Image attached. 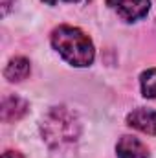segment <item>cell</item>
Returning a JSON list of instances; mask_svg holds the SVG:
<instances>
[{
	"instance_id": "9c48e42d",
	"label": "cell",
	"mask_w": 156,
	"mask_h": 158,
	"mask_svg": "<svg viewBox=\"0 0 156 158\" xmlns=\"http://www.w3.org/2000/svg\"><path fill=\"white\" fill-rule=\"evenodd\" d=\"M15 4V0H2L0 2V6H2V15H7V11H9V7Z\"/></svg>"
},
{
	"instance_id": "277c9868",
	"label": "cell",
	"mask_w": 156,
	"mask_h": 158,
	"mask_svg": "<svg viewBox=\"0 0 156 158\" xmlns=\"http://www.w3.org/2000/svg\"><path fill=\"white\" fill-rule=\"evenodd\" d=\"M127 125L140 131V132H145V134H151L156 136V110L153 109H134L129 116H127Z\"/></svg>"
},
{
	"instance_id": "ba28073f",
	"label": "cell",
	"mask_w": 156,
	"mask_h": 158,
	"mask_svg": "<svg viewBox=\"0 0 156 158\" xmlns=\"http://www.w3.org/2000/svg\"><path fill=\"white\" fill-rule=\"evenodd\" d=\"M142 94L149 99H156V68H149L140 76Z\"/></svg>"
},
{
	"instance_id": "30bf717a",
	"label": "cell",
	"mask_w": 156,
	"mask_h": 158,
	"mask_svg": "<svg viewBox=\"0 0 156 158\" xmlns=\"http://www.w3.org/2000/svg\"><path fill=\"white\" fill-rule=\"evenodd\" d=\"M2 158H24L20 153H17V151H6L4 155H2Z\"/></svg>"
},
{
	"instance_id": "8992f818",
	"label": "cell",
	"mask_w": 156,
	"mask_h": 158,
	"mask_svg": "<svg viewBox=\"0 0 156 158\" xmlns=\"http://www.w3.org/2000/svg\"><path fill=\"white\" fill-rule=\"evenodd\" d=\"M117 158H147L149 149L145 147L143 142H140L134 136H121L116 145Z\"/></svg>"
},
{
	"instance_id": "6da1fadb",
	"label": "cell",
	"mask_w": 156,
	"mask_h": 158,
	"mask_svg": "<svg viewBox=\"0 0 156 158\" xmlns=\"http://www.w3.org/2000/svg\"><path fill=\"white\" fill-rule=\"evenodd\" d=\"M53 50L72 66H90L96 57V50L90 37L74 26H59L51 31Z\"/></svg>"
},
{
	"instance_id": "7a4b0ae2",
	"label": "cell",
	"mask_w": 156,
	"mask_h": 158,
	"mask_svg": "<svg viewBox=\"0 0 156 158\" xmlns=\"http://www.w3.org/2000/svg\"><path fill=\"white\" fill-rule=\"evenodd\" d=\"M81 131L77 116L66 107L51 109L40 123V132L50 145H64L76 142Z\"/></svg>"
},
{
	"instance_id": "3957f363",
	"label": "cell",
	"mask_w": 156,
	"mask_h": 158,
	"mask_svg": "<svg viewBox=\"0 0 156 158\" xmlns=\"http://www.w3.org/2000/svg\"><path fill=\"white\" fill-rule=\"evenodd\" d=\"M107 6L123 20L134 22L149 13L151 0H107Z\"/></svg>"
},
{
	"instance_id": "5b68a950",
	"label": "cell",
	"mask_w": 156,
	"mask_h": 158,
	"mask_svg": "<svg viewBox=\"0 0 156 158\" xmlns=\"http://www.w3.org/2000/svg\"><path fill=\"white\" fill-rule=\"evenodd\" d=\"M26 112H28V103L22 98H18V96H6L2 99V107H0L2 121H6V123L18 121Z\"/></svg>"
},
{
	"instance_id": "8fae6325",
	"label": "cell",
	"mask_w": 156,
	"mask_h": 158,
	"mask_svg": "<svg viewBox=\"0 0 156 158\" xmlns=\"http://www.w3.org/2000/svg\"><path fill=\"white\" fill-rule=\"evenodd\" d=\"M42 2H46L48 6H57V4H61V2H79V0H42Z\"/></svg>"
},
{
	"instance_id": "52a82bcc",
	"label": "cell",
	"mask_w": 156,
	"mask_h": 158,
	"mask_svg": "<svg viewBox=\"0 0 156 158\" xmlns=\"http://www.w3.org/2000/svg\"><path fill=\"white\" fill-rule=\"evenodd\" d=\"M30 72H31V66H30V61L26 57H13L7 63V66L4 70V76L11 83H18V81L28 77Z\"/></svg>"
}]
</instances>
